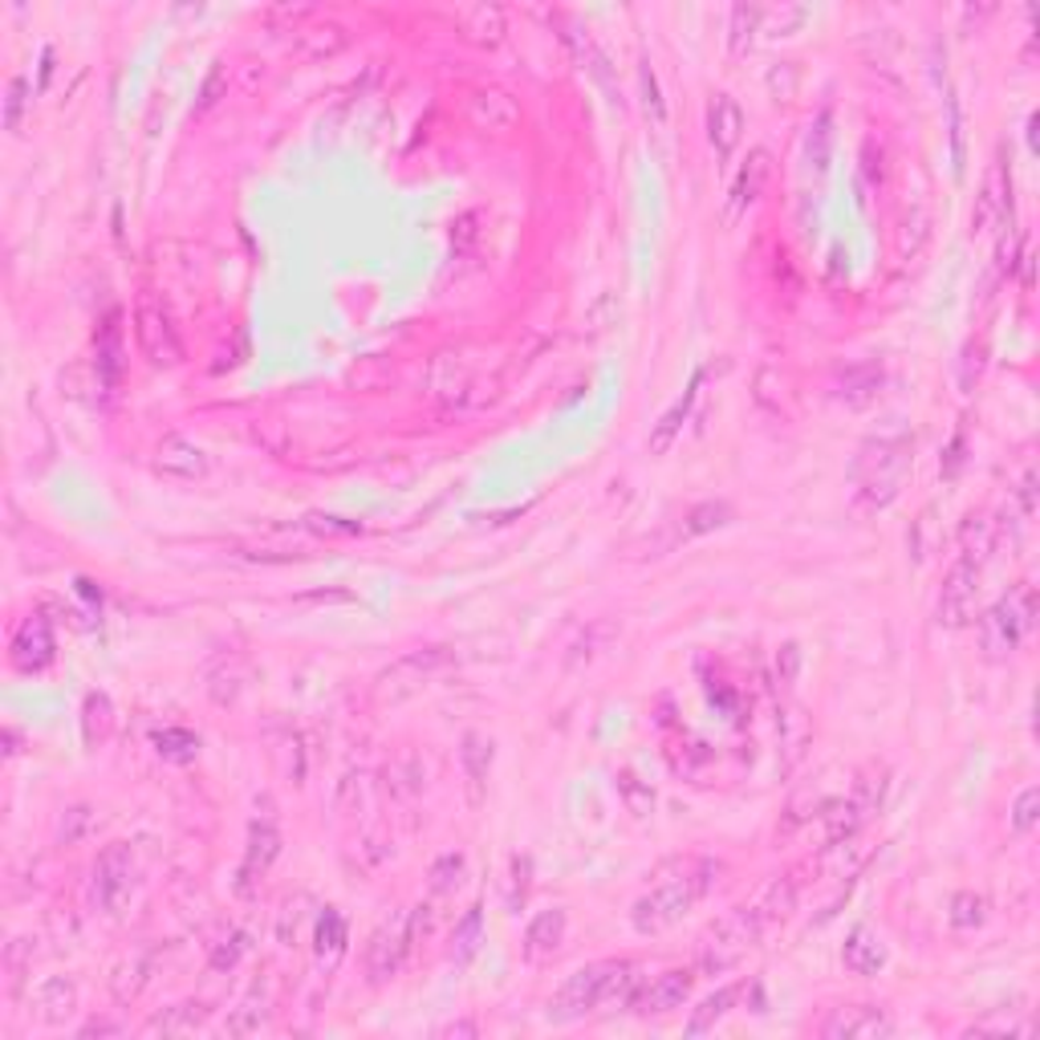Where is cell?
<instances>
[{
	"instance_id": "1",
	"label": "cell",
	"mask_w": 1040,
	"mask_h": 1040,
	"mask_svg": "<svg viewBox=\"0 0 1040 1040\" xmlns=\"http://www.w3.org/2000/svg\"><path fill=\"white\" fill-rule=\"evenodd\" d=\"M639 992V963L630 960H601L574 972L549 1000V1020L569 1025L589 1013H601L610 1004H630Z\"/></svg>"
},
{
	"instance_id": "2",
	"label": "cell",
	"mask_w": 1040,
	"mask_h": 1040,
	"mask_svg": "<svg viewBox=\"0 0 1040 1040\" xmlns=\"http://www.w3.org/2000/svg\"><path fill=\"white\" fill-rule=\"evenodd\" d=\"M716 874H720V862H707V858L683 862L675 878H663L651 894H642L639 903H634V910H630L634 931L659 934V931H667V927H675V922L716 886Z\"/></svg>"
},
{
	"instance_id": "3",
	"label": "cell",
	"mask_w": 1040,
	"mask_h": 1040,
	"mask_svg": "<svg viewBox=\"0 0 1040 1040\" xmlns=\"http://www.w3.org/2000/svg\"><path fill=\"white\" fill-rule=\"evenodd\" d=\"M910 447L915 443L907 435H882V440L862 443V452L854 460V493L866 508H886L898 496L910 467Z\"/></svg>"
},
{
	"instance_id": "4",
	"label": "cell",
	"mask_w": 1040,
	"mask_h": 1040,
	"mask_svg": "<svg viewBox=\"0 0 1040 1040\" xmlns=\"http://www.w3.org/2000/svg\"><path fill=\"white\" fill-rule=\"evenodd\" d=\"M1037 622V594L1032 586H1016L1008 598H1000L992 610L980 618V651L992 663H1004L1016 646L1025 642V634Z\"/></svg>"
},
{
	"instance_id": "5",
	"label": "cell",
	"mask_w": 1040,
	"mask_h": 1040,
	"mask_svg": "<svg viewBox=\"0 0 1040 1040\" xmlns=\"http://www.w3.org/2000/svg\"><path fill=\"white\" fill-rule=\"evenodd\" d=\"M134 342H139V354L159 370H172V366L184 362L179 330H175L172 313L155 294H143L139 306H134Z\"/></svg>"
},
{
	"instance_id": "6",
	"label": "cell",
	"mask_w": 1040,
	"mask_h": 1040,
	"mask_svg": "<svg viewBox=\"0 0 1040 1040\" xmlns=\"http://www.w3.org/2000/svg\"><path fill=\"white\" fill-rule=\"evenodd\" d=\"M764 931V919L756 915V907L735 910L723 922H716V931L707 934L704 951H699V967L704 972H723L740 963V955H748V948H756V939Z\"/></svg>"
},
{
	"instance_id": "7",
	"label": "cell",
	"mask_w": 1040,
	"mask_h": 1040,
	"mask_svg": "<svg viewBox=\"0 0 1040 1040\" xmlns=\"http://www.w3.org/2000/svg\"><path fill=\"white\" fill-rule=\"evenodd\" d=\"M134 890V854L131 845H107L90 874V903L102 915H122L126 898Z\"/></svg>"
},
{
	"instance_id": "8",
	"label": "cell",
	"mask_w": 1040,
	"mask_h": 1040,
	"mask_svg": "<svg viewBox=\"0 0 1040 1040\" xmlns=\"http://www.w3.org/2000/svg\"><path fill=\"white\" fill-rule=\"evenodd\" d=\"M414 927H411V910H395L390 919H383L374 927L370 943H366V975L370 984H387L395 980L411 951Z\"/></svg>"
},
{
	"instance_id": "9",
	"label": "cell",
	"mask_w": 1040,
	"mask_h": 1040,
	"mask_svg": "<svg viewBox=\"0 0 1040 1040\" xmlns=\"http://www.w3.org/2000/svg\"><path fill=\"white\" fill-rule=\"evenodd\" d=\"M980 574H984V561L963 553L955 565L943 577V589H939V627L960 630L967 627V618L975 610V589H980Z\"/></svg>"
},
{
	"instance_id": "10",
	"label": "cell",
	"mask_w": 1040,
	"mask_h": 1040,
	"mask_svg": "<svg viewBox=\"0 0 1040 1040\" xmlns=\"http://www.w3.org/2000/svg\"><path fill=\"white\" fill-rule=\"evenodd\" d=\"M447 663H452L447 646H428V651L402 654V659H395V663L378 675V699H402V695H411L419 683L431 679V675L440 667H447Z\"/></svg>"
},
{
	"instance_id": "11",
	"label": "cell",
	"mask_w": 1040,
	"mask_h": 1040,
	"mask_svg": "<svg viewBox=\"0 0 1040 1040\" xmlns=\"http://www.w3.org/2000/svg\"><path fill=\"white\" fill-rule=\"evenodd\" d=\"M54 630H49V622L41 618V613H33V618H25L21 622V630L13 634V646H9V659H13V667L21 671V675H37V671H45L49 663H54Z\"/></svg>"
},
{
	"instance_id": "12",
	"label": "cell",
	"mask_w": 1040,
	"mask_h": 1040,
	"mask_svg": "<svg viewBox=\"0 0 1040 1040\" xmlns=\"http://www.w3.org/2000/svg\"><path fill=\"white\" fill-rule=\"evenodd\" d=\"M467 122L484 134H508L520 122V102L508 90H476L467 98Z\"/></svg>"
},
{
	"instance_id": "13",
	"label": "cell",
	"mask_w": 1040,
	"mask_h": 1040,
	"mask_svg": "<svg viewBox=\"0 0 1040 1040\" xmlns=\"http://www.w3.org/2000/svg\"><path fill=\"white\" fill-rule=\"evenodd\" d=\"M1008 212H1013V175H1008L1004 163H992V172H987L984 187L975 196L972 232H987V228L1004 224Z\"/></svg>"
},
{
	"instance_id": "14",
	"label": "cell",
	"mask_w": 1040,
	"mask_h": 1040,
	"mask_svg": "<svg viewBox=\"0 0 1040 1040\" xmlns=\"http://www.w3.org/2000/svg\"><path fill=\"white\" fill-rule=\"evenodd\" d=\"M768 175H773V155H768L764 147H756L752 155H748L744 167H740V175H735L732 191H728V224H735L752 203L761 200Z\"/></svg>"
},
{
	"instance_id": "15",
	"label": "cell",
	"mask_w": 1040,
	"mask_h": 1040,
	"mask_svg": "<svg viewBox=\"0 0 1040 1040\" xmlns=\"http://www.w3.org/2000/svg\"><path fill=\"white\" fill-rule=\"evenodd\" d=\"M155 467L172 480H203L208 476V455L200 443L184 440V435H167L155 452Z\"/></svg>"
},
{
	"instance_id": "16",
	"label": "cell",
	"mask_w": 1040,
	"mask_h": 1040,
	"mask_svg": "<svg viewBox=\"0 0 1040 1040\" xmlns=\"http://www.w3.org/2000/svg\"><path fill=\"white\" fill-rule=\"evenodd\" d=\"M707 139H711V147H716L720 159H728L740 147V139H744V110H740L732 93H716V102L707 110Z\"/></svg>"
},
{
	"instance_id": "17",
	"label": "cell",
	"mask_w": 1040,
	"mask_h": 1040,
	"mask_svg": "<svg viewBox=\"0 0 1040 1040\" xmlns=\"http://www.w3.org/2000/svg\"><path fill=\"white\" fill-rule=\"evenodd\" d=\"M695 987V975L692 972H663L659 980H654L642 996H634V1004H639V1013L646 1016H663V1013H675V1008H683L687 1004V996H692Z\"/></svg>"
},
{
	"instance_id": "18",
	"label": "cell",
	"mask_w": 1040,
	"mask_h": 1040,
	"mask_svg": "<svg viewBox=\"0 0 1040 1040\" xmlns=\"http://www.w3.org/2000/svg\"><path fill=\"white\" fill-rule=\"evenodd\" d=\"M821 1032H826V1037H890L894 1025L882 1008L858 1004V1008H838V1013L821 1025Z\"/></svg>"
},
{
	"instance_id": "19",
	"label": "cell",
	"mask_w": 1040,
	"mask_h": 1040,
	"mask_svg": "<svg viewBox=\"0 0 1040 1040\" xmlns=\"http://www.w3.org/2000/svg\"><path fill=\"white\" fill-rule=\"evenodd\" d=\"M346 943H350L346 919H342L334 907H325V915L318 919V931H313V955H318L321 972L325 975L338 972V963L346 960Z\"/></svg>"
},
{
	"instance_id": "20",
	"label": "cell",
	"mask_w": 1040,
	"mask_h": 1040,
	"mask_svg": "<svg viewBox=\"0 0 1040 1040\" xmlns=\"http://www.w3.org/2000/svg\"><path fill=\"white\" fill-rule=\"evenodd\" d=\"M561 943H565V910H541L524 931V960H553Z\"/></svg>"
},
{
	"instance_id": "21",
	"label": "cell",
	"mask_w": 1040,
	"mask_h": 1040,
	"mask_svg": "<svg viewBox=\"0 0 1040 1040\" xmlns=\"http://www.w3.org/2000/svg\"><path fill=\"white\" fill-rule=\"evenodd\" d=\"M841 963L854 975H878L886 967V948L870 927H854L841 943Z\"/></svg>"
},
{
	"instance_id": "22",
	"label": "cell",
	"mask_w": 1040,
	"mask_h": 1040,
	"mask_svg": "<svg viewBox=\"0 0 1040 1040\" xmlns=\"http://www.w3.org/2000/svg\"><path fill=\"white\" fill-rule=\"evenodd\" d=\"M493 740L480 732H467L464 744H460V764H464L467 776V793H472V805L484 800V785H488V773H493Z\"/></svg>"
},
{
	"instance_id": "23",
	"label": "cell",
	"mask_w": 1040,
	"mask_h": 1040,
	"mask_svg": "<svg viewBox=\"0 0 1040 1040\" xmlns=\"http://www.w3.org/2000/svg\"><path fill=\"white\" fill-rule=\"evenodd\" d=\"M505 9L500 4H472L460 13V33L476 45H500L505 41Z\"/></svg>"
},
{
	"instance_id": "24",
	"label": "cell",
	"mask_w": 1040,
	"mask_h": 1040,
	"mask_svg": "<svg viewBox=\"0 0 1040 1040\" xmlns=\"http://www.w3.org/2000/svg\"><path fill=\"white\" fill-rule=\"evenodd\" d=\"M699 383H704V370H695V378H692V387L683 390V399L671 407L659 423H654V431H651V452L654 455H663L675 443V435L683 431V423H687V414H692V407H695V395H699Z\"/></svg>"
},
{
	"instance_id": "25",
	"label": "cell",
	"mask_w": 1040,
	"mask_h": 1040,
	"mask_svg": "<svg viewBox=\"0 0 1040 1040\" xmlns=\"http://www.w3.org/2000/svg\"><path fill=\"white\" fill-rule=\"evenodd\" d=\"M740 992H744V984L716 987V992H711V996H707V1000L692 1013V1020H687V1032H692V1037H704V1032H711V1028L720 1025L723 1016H728V1013L735 1008Z\"/></svg>"
},
{
	"instance_id": "26",
	"label": "cell",
	"mask_w": 1040,
	"mask_h": 1040,
	"mask_svg": "<svg viewBox=\"0 0 1040 1040\" xmlns=\"http://www.w3.org/2000/svg\"><path fill=\"white\" fill-rule=\"evenodd\" d=\"M110 732H114V704H110V695L90 692L86 704H81V735H86L90 748H102Z\"/></svg>"
},
{
	"instance_id": "27",
	"label": "cell",
	"mask_w": 1040,
	"mask_h": 1040,
	"mask_svg": "<svg viewBox=\"0 0 1040 1040\" xmlns=\"http://www.w3.org/2000/svg\"><path fill=\"white\" fill-rule=\"evenodd\" d=\"M280 854V833L268 821H256L248 833V858H244V882H253L256 874H265Z\"/></svg>"
},
{
	"instance_id": "28",
	"label": "cell",
	"mask_w": 1040,
	"mask_h": 1040,
	"mask_svg": "<svg viewBox=\"0 0 1040 1040\" xmlns=\"http://www.w3.org/2000/svg\"><path fill=\"white\" fill-rule=\"evenodd\" d=\"M74 1004H78V992H74V984L62 980V975H54V980H45V984L37 987V1008L49 1025L66 1020V1016L74 1013Z\"/></svg>"
},
{
	"instance_id": "29",
	"label": "cell",
	"mask_w": 1040,
	"mask_h": 1040,
	"mask_svg": "<svg viewBox=\"0 0 1040 1040\" xmlns=\"http://www.w3.org/2000/svg\"><path fill=\"white\" fill-rule=\"evenodd\" d=\"M878 387H882V370L874 362L850 366V370L841 374V399L850 402V407H866V402L878 395Z\"/></svg>"
},
{
	"instance_id": "30",
	"label": "cell",
	"mask_w": 1040,
	"mask_h": 1040,
	"mask_svg": "<svg viewBox=\"0 0 1040 1040\" xmlns=\"http://www.w3.org/2000/svg\"><path fill=\"white\" fill-rule=\"evenodd\" d=\"M829 151H833V114L821 110V114L809 122V134H805V163H809L814 172H826Z\"/></svg>"
},
{
	"instance_id": "31",
	"label": "cell",
	"mask_w": 1040,
	"mask_h": 1040,
	"mask_svg": "<svg viewBox=\"0 0 1040 1040\" xmlns=\"http://www.w3.org/2000/svg\"><path fill=\"white\" fill-rule=\"evenodd\" d=\"M346 41H350L346 29L338 25V21H325V25L301 29L297 45H301V54H306V57H330V54H338Z\"/></svg>"
},
{
	"instance_id": "32",
	"label": "cell",
	"mask_w": 1040,
	"mask_h": 1040,
	"mask_svg": "<svg viewBox=\"0 0 1040 1040\" xmlns=\"http://www.w3.org/2000/svg\"><path fill=\"white\" fill-rule=\"evenodd\" d=\"M119 318L107 321V330H102V338H98V383L107 390H114V383H119L122 374V342H119V325H114Z\"/></svg>"
},
{
	"instance_id": "33",
	"label": "cell",
	"mask_w": 1040,
	"mask_h": 1040,
	"mask_svg": "<svg viewBox=\"0 0 1040 1040\" xmlns=\"http://www.w3.org/2000/svg\"><path fill=\"white\" fill-rule=\"evenodd\" d=\"M797 894H800V878H797V874H785L781 882H773V886H768V894H764V903L756 907V915H761L764 922L788 919V910L797 907Z\"/></svg>"
},
{
	"instance_id": "34",
	"label": "cell",
	"mask_w": 1040,
	"mask_h": 1040,
	"mask_svg": "<svg viewBox=\"0 0 1040 1040\" xmlns=\"http://www.w3.org/2000/svg\"><path fill=\"white\" fill-rule=\"evenodd\" d=\"M639 93H642V114L651 122L654 131L667 126V102H663V90H659V74L651 69V62L639 66Z\"/></svg>"
},
{
	"instance_id": "35",
	"label": "cell",
	"mask_w": 1040,
	"mask_h": 1040,
	"mask_svg": "<svg viewBox=\"0 0 1040 1040\" xmlns=\"http://www.w3.org/2000/svg\"><path fill=\"white\" fill-rule=\"evenodd\" d=\"M480 927H484V915L480 907H472L464 915V919L455 922V934H452V960L464 967L472 955H476V948H480Z\"/></svg>"
},
{
	"instance_id": "36",
	"label": "cell",
	"mask_w": 1040,
	"mask_h": 1040,
	"mask_svg": "<svg viewBox=\"0 0 1040 1040\" xmlns=\"http://www.w3.org/2000/svg\"><path fill=\"white\" fill-rule=\"evenodd\" d=\"M155 748H159L163 761L187 764V761H196V752H200V740L187 732V728H163V732H155Z\"/></svg>"
},
{
	"instance_id": "37",
	"label": "cell",
	"mask_w": 1040,
	"mask_h": 1040,
	"mask_svg": "<svg viewBox=\"0 0 1040 1040\" xmlns=\"http://www.w3.org/2000/svg\"><path fill=\"white\" fill-rule=\"evenodd\" d=\"M200 1004H179V1008H167L163 1016H155L147 1025V1032H163V1037H184V1032H196L203 1025V1013H196Z\"/></svg>"
},
{
	"instance_id": "38",
	"label": "cell",
	"mask_w": 1040,
	"mask_h": 1040,
	"mask_svg": "<svg viewBox=\"0 0 1040 1040\" xmlns=\"http://www.w3.org/2000/svg\"><path fill=\"white\" fill-rule=\"evenodd\" d=\"M761 21H764V9H756V4H735L732 9V54H744L748 45H752V37L761 33Z\"/></svg>"
},
{
	"instance_id": "39",
	"label": "cell",
	"mask_w": 1040,
	"mask_h": 1040,
	"mask_svg": "<svg viewBox=\"0 0 1040 1040\" xmlns=\"http://www.w3.org/2000/svg\"><path fill=\"white\" fill-rule=\"evenodd\" d=\"M613 788H618V797H622V805H627L634 817H646L654 809V793L651 785H642L634 773H618L613 776Z\"/></svg>"
},
{
	"instance_id": "40",
	"label": "cell",
	"mask_w": 1040,
	"mask_h": 1040,
	"mask_svg": "<svg viewBox=\"0 0 1040 1040\" xmlns=\"http://www.w3.org/2000/svg\"><path fill=\"white\" fill-rule=\"evenodd\" d=\"M934 545H939V533H934V508L927 505L919 512V520L910 524V557L927 561L934 553Z\"/></svg>"
},
{
	"instance_id": "41",
	"label": "cell",
	"mask_w": 1040,
	"mask_h": 1040,
	"mask_svg": "<svg viewBox=\"0 0 1040 1040\" xmlns=\"http://www.w3.org/2000/svg\"><path fill=\"white\" fill-rule=\"evenodd\" d=\"M984 898L972 890H960L955 898H951V927H960V931H972V927H980L984 922Z\"/></svg>"
},
{
	"instance_id": "42",
	"label": "cell",
	"mask_w": 1040,
	"mask_h": 1040,
	"mask_svg": "<svg viewBox=\"0 0 1040 1040\" xmlns=\"http://www.w3.org/2000/svg\"><path fill=\"white\" fill-rule=\"evenodd\" d=\"M1013 829L1016 833H1032L1037 829V821H1040V788L1037 785H1028L1020 797L1013 800Z\"/></svg>"
},
{
	"instance_id": "43",
	"label": "cell",
	"mask_w": 1040,
	"mask_h": 1040,
	"mask_svg": "<svg viewBox=\"0 0 1040 1040\" xmlns=\"http://www.w3.org/2000/svg\"><path fill=\"white\" fill-rule=\"evenodd\" d=\"M464 878V854H443L431 866V894H452Z\"/></svg>"
},
{
	"instance_id": "44",
	"label": "cell",
	"mask_w": 1040,
	"mask_h": 1040,
	"mask_svg": "<svg viewBox=\"0 0 1040 1040\" xmlns=\"http://www.w3.org/2000/svg\"><path fill=\"white\" fill-rule=\"evenodd\" d=\"M529 874H533V862L529 858H512V894H508V907L520 910L524 898H529Z\"/></svg>"
},
{
	"instance_id": "45",
	"label": "cell",
	"mask_w": 1040,
	"mask_h": 1040,
	"mask_svg": "<svg viewBox=\"0 0 1040 1040\" xmlns=\"http://www.w3.org/2000/svg\"><path fill=\"white\" fill-rule=\"evenodd\" d=\"M228 90V69L224 66H212V74L203 78V86H200V102H196V110H212L215 102H220V93Z\"/></svg>"
},
{
	"instance_id": "46",
	"label": "cell",
	"mask_w": 1040,
	"mask_h": 1040,
	"mask_svg": "<svg viewBox=\"0 0 1040 1040\" xmlns=\"http://www.w3.org/2000/svg\"><path fill=\"white\" fill-rule=\"evenodd\" d=\"M21 114H25V78H13L9 81V98H4V126L16 131Z\"/></svg>"
},
{
	"instance_id": "47",
	"label": "cell",
	"mask_w": 1040,
	"mask_h": 1040,
	"mask_svg": "<svg viewBox=\"0 0 1040 1040\" xmlns=\"http://www.w3.org/2000/svg\"><path fill=\"white\" fill-rule=\"evenodd\" d=\"M720 524H728V508L723 505H704L692 512V524H687V533H707V529H720Z\"/></svg>"
},
{
	"instance_id": "48",
	"label": "cell",
	"mask_w": 1040,
	"mask_h": 1040,
	"mask_svg": "<svg viewBox=\"0 0 1040 1040\" xmlns=\"http://www.w3.org/2000/svg\"><path fill=\"white\" fill-rule=\"evenodd\" d=\"M244 948H248V939H244L241 931L232 934V939H224V948H215V955H212V967L215 972H224V967H232V963L241 960L244 955Z\"/></svg>"
},
{
	"instance_id": "49",
	"label": "cell",
	"mask_w": 1040,
	"mask_h": 1040,
	"mask_svg": "<svg viewBox=\"0 0 1040 1040\" xmlns=\"http://www.w3.org/2000/svg\"><path fill=\"white\" fill-rule=\"evenodd\" d=\"M951 159H955V175H963V122H960V102L951 98Z\"/></svg>"
},
{
	"instance_id": "50",
	"label": "cell",
	"mask_w": 1040,
	"mask_h": 1040,
	"mask_svg": "<svg viewBox=\"0 0 1040 1040\" xmlns=\"http://www.w3.org/2000/svg\"><path fill=\"white\" fill-rule=\"evenodd\" d=\"M1020 512H1025V517L1037 512V476H1032V472H1028L1025 484H1020Z\"/></svg>"
},
{
	"instance_id": "51",
	"label": "cell",
	"mask_w": 1040,
	"mask_h": 1040,
	"mask_svg": "<svg viewBox=\"0 0 1040 1040\" xmlns=\"http://www.w3.org/2000/svg\"><path fill=\"white\" fill-rule=\"evenodd\" d=\"M797 663H800L797 646H785V651H781V659H776V671H781V679L793 683V675H797Z\"/></svg>"
},
{
	"instance_id": "52",
	"label": "cell",
	"mask_w": 1040,
	"mask_h": 1040,
	"mask_svg": "<svg viewBox=\"0 0 1040 1040\" xmlns=\"http://www.w3.org/2000/svg\"><path fill=\"white\" fill-rule=\"evenodd\" d=\"M81 1032H86V1037H93V1032H119V1028H114V1025H86Z\"/></svg>"
}]
</instances>
